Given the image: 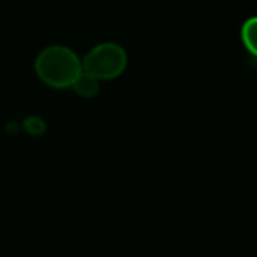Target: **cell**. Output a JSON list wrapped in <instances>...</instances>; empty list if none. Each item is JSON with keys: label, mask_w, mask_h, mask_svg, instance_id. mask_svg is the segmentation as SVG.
Segmentation results:
<instances>
[{"label": "cell", "mask_w": 257, "mask_h": 257, "mask_svg": "<svg viewBox=\"0 0 257 257\" xmlns=\"http://www.w3.org/2000/svg\"><path fill=\"white\" fill-rule=\"evenodd\" d=\"M38 77L49 86L64 89L73 85L82 73V61L67 46H49L43 49L35 59Z\"/></svg>", "instance_id": "6da1fadb"}, {"label": "cell", "mask_w": 257, "mask_h": 257, "mask_svg": "<svg viewBox=\"0 0 257 257\" xmlns=\"http://www.w3.org/2000/svg\"><path fill=\"white\" fill-rule=\"evenodd\" d=\"M127 67V53L116 43H100L82 61V70L98 80H110L122 74Z\"/></svg>", "instance_id": "7a4b0ae2"}, {"label": "cell", "mask_w": 257, "mask_h": 257, "mask_svg": "<svg viewBox=\"0 0 257 257\" xmlns=\"http://www.w3.org/2000/svg\"><path fill=\"white\" fill-rule=\"evenodd\" d=\"M71 88L74 89V92L83 98H92L98 94L100 91V80L95 79L94 76L85 73L82 70V73L77 76V79L73 82Z\"/></svg>", "instance_id": "3957f363"}, {"label": "cell", "mask_w": 257, "mask_h": 257, "mask_svg": "<svg viewBox=\"0 0 257 257\" xmlns=\"http://www.w3.org/2000/svg\"><path fill=\"white\" fill-rule=\"evenodd\" d=\"M242 41L246 50L257 56V17H252L245 22L242 26Z\"/></svg>", "instance_id": "277c9868"}]
</instances>
